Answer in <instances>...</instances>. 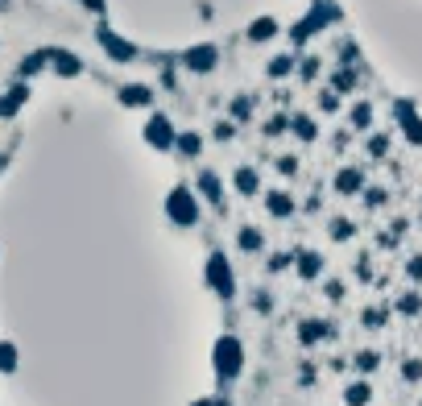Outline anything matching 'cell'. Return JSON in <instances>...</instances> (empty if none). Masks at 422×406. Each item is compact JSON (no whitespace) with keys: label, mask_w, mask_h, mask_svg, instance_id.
I'll return each instance as SVG.
<instances>
[{"label":"cell","mask_w":422,"mask_h":406,"mask_svg":"<svg viewBox=\"0 0 422 406\" xmlns=\"http://www.w3.org/2000/svg\"><path fill=\"white\" fill-rule=\"evenodd\" d=\"M236 361H240L236 340H224V344H220V369H224V373H236Z\"/></svg>","instance_id":"obj_1"},{"label":"cell","mask_w":422,"mask_h":406,"mask_svg":"<svg viewBox=\"0 0 422 406\" xmlns=\"http://www.w3.org/2000/svg\"><path fill=\"white\" fill-rule=\"evenodd\" d=\"M369 398V390L365 386H356V390H348V402H365Z\"/></svg>","instance_id":"obj_2"}]
</instances>
